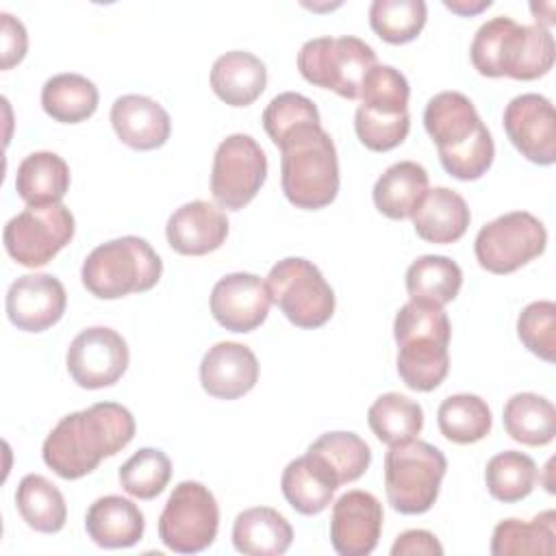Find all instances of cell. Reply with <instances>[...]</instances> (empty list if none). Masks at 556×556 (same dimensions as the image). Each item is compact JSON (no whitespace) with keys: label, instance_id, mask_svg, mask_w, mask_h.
Listing matches in <instances>:
<instances>
[{"label":"cell","instance_id":"d4e9b609","mask_svg":"<svg viewBox=\"0 0 556 556\" xmlns=\"http://www.w3.org/2000/svg\"><path fill=\"white\" fill-rule=\"evenodd\" d=\"M265 63L248 50L224 52L211 67V87L228 106H250L265 91Z\"/></svg>","mask_w":556,"mask_h":556},{"label":"cell","instance_id":"d6a6232c","mask_svg":"<svg viewBox=\"0 0 556 556\" xmlns=\"http://www.w3.org/2000/svg\"><path fill=\"white\" fill-rule=\"evenodd\" d=\"M15 504L28 528L54 534L63 530L67 521V506L63 493L48 478L39 473H26L15 491Z\"/></svg>","mask_w":556,"mask_h":556},{"label":"cell","instance_id":"3957f363","mask_svg":"<svg viewBox=\"0 0 556 556\" xmlns=\"http://www.w3.org/2000/svg\"><path fill=\"white\" fill-rule=\"evenodd\" d=\"M556 43L549 28L517 24L508 15L486 20L473 35L469 56L480 76L536 80L554 65Z\"/></svg>","mask_w":556,"mask_h":556},{"label":"cell","instance_id":"f35d334b","mask_svg":"<svg viewBox=\"0 0 556 556\" xmlns=\"http://www.w3.org/2000/svg\"><path fill=\"white\" fill-rule=\"evenodd\" d=\"M426 17L424 0H374L369 7L371 30L393 46L413 41L426 26Z\"/></svg>","mask_w":556,"mask_h":556},{"label":"cell","instance_id":"6da1fadb","mask_svg":"<svg viewBox=\"0 0 556 556\" xmlns=\"http://www.w3.org/2000/svg\"><path fill=\"white\" fill-rule=\"evenodd\" d=\"M135 437L132 413L117 402H98L59 419L43 441V463L63 480L91 473L102 458L124 450Z\"/></svg>","mask_w":556,"mask_h":556},{"label":"cell","instance_id":"74e56055","mask_svg":"<svg viewBox=\"0 0 556 556\" xmlns=\"http://www.w3.org/2000/svg\"><path fill=\"white\" fill-rule=\"evenodd\" d=\"M536 463L528 454L515 450L495 454L484 469V482L491 497L504 504H515L528 497L536 484Z\"/></svg>","mask_w":556,"mask_h":556},{"label":"cell","instance_id":"60d3db41","mask_svg":"<svg viewBox=\"0 0 556 556\" xmlns=\"http://www.w3.org/2000/svg\"><path fill=\"white\" fill-rule=\"evenodd\" d=\"M517 337L528 352L554 363L556 358V304L552 300L530 302L517 317Z\"/></svg>","mask_w":556,"mask_h":556},{"label":"cell","instance_id":"7a4b0ae2","mask_svg":"<svg viewBox=\"0 0 556 556\" xmlns=\"http://www.w3.org/2000/svg\"><path fill=\"white\" fill-rule=\"evenodd\" d=\"M424 128L437 146L443 169L458 180L482 178L495 156L491 130L460 91H441L424 109Z\"/></svg>","mask_w":556,"mask_h":556},{"label":"cell","instance_id":"5b68a950","mask_svg":"<svg viewBox=\"0 0 556 556\" xmlns=\"http://www.w3.org/2000/svg\"><path fill=\"white\" fill-rule=\"evenodd\" d=\"M285 198L304 211L328 206L339 193V159L332 137L319 124H304L278 143Z\"/></svg>","mask_w":556,"mask_h":556},{"label":"cell","instance_id":"ee69618b","mask_svg":"<svg viewBox=\"0 0 556 556\" xmlns=\"http://www.w3.org/2000/svg\"><path fill=\"white\" fill-rule=\"evenodd\" d=\"M441 556L443 545L428 530H406L395 536L391 545V556Z\"/></svg>","mask_w":556,"mask_h":556},{"label":"cell","instance_id":"cb8c5ba5","mask_svg":"<svg viewBox=\"0 0 556 556\" xmlns=\"http://www.w3.org/2000/svg\"><path fill=\"white\" fill-rule=\"evenodd\" d=\"M410 219L417 237L430 243L447 245L467 232L471 213L460 193L447 187H434L426 191Z\"/></svg>","mask_w":556,"mask_h":556},{"label":"cell","instance_id":"f1b7e54d","mask_svg":"<svg viewBox=\"0 0 556 556\" xmlns=\"http://www.w3.org/2000/svg\"><path fill=\"white\" fill-rule=\"evenodd\" d=\"M428 191V172L415 161L389 165L374 185V204L389 219H406Z\"/></svg>","mask_w":556,"mask_h":556},{"label":"cell","instance_id":"8fae6325","mask_svg":"<svg viewBox=\"0 0 556 556\" xmlns=\"http://www.w3.org/2000/svg\"><path fill=\"white\" fill-rule=\"evenodd\" d=\"M219 530L215 495L198 480H182L169 493L159 517V539L178 554H198L213 545Z\"/></svg>","mask_w":556,"mask_h":556},{"label":"cell","instance_id":"ac0fdd59","mask_svg":"<svg viewBox=\"0 0 556 556\" xmlns=\"http://www.w3.org/2000/svg\"><path fill=\"white\" fill-rule=\"evenodd\" d=\"M67 304L65 287L52 274H24L11 282L4 300L9 321L24 332H43L54 326Z\"/></svg>","mask_w":556,"mask_h":556},{"label":"cell","instance_id":"83f0119b","mask_svg":"<svg viewBox=\"0 0 556 556\" xmlns=\"http://www.w3.org/2000/svg\"><path fill=\"white\" fill-rule=\"evenodd\" d=\"M280 489L293 510L300 515H319L330 506L339 484L328 469L306 452L285 467Z\"/></svg>","mask_w":556,"mask_h":556},{"label":"cell","instance_id":"4dcf8cb0","mask_svg":"<svg viewBox=\"0 0 556 556\" xmlns=\"http://www.w3.org/2000/svg\"><path fill=\"white\" fill-rule=\"evenodd\" d=\"M504 428L517 443L539 447L552 443L556 434V408L536 393H515L504 404Z\"/></svg>","mask_w":556,"mask_h":556},{"label":"cell","instance_id":"e0dca14e","mask_svg":"<svg viewBox=\"0 0 556 556\" xmlns=\"http://www.w3.org/2000/svg\"><path fill=\"white\" fill-rule=\"evenodd\" d=\"M382 504L376 495L352 489L332 504L330 543L341 556H367L382 532Z\"/></svg>","mask_w":556,"mask_h":556},{"label":"cell","instance_id":"4316f807","mask_svg":"<svg viewBox=\"0 0 556 556\" xmlns=\"http://www.w3.org/2000/svg\"><path fill=\"white\" fill-rule=\"evenodd\" d=\"M70 189V165L50 150L30 152L15 174V191L28 206L61 204Z\"/></svg>","mask_w":556,"mask_h":556},{"label":"cell","instance_id":"52a82bcc","mask_svg":"<svg viewBox=\"0 0 556 556\" xmlns=\"http://www.w3.org/2000/svg\"><path fill=\"white\" fill-rule=\"evenodd\" d=\"M408 96V80L393 65L376 63L367 72L354 113L356 137L367 150L387 152L406 139L410 130Z\"/></svg>","mask_w":556,"mask_h":556},{"label":"cell","instance_id":"277c9868","mask_svg":"<svg viewBox=\"0 0 556 556\" xmlns=\"http://www.w3.org/2000/svg\"><path fill=\"white\" fill-rule=\"evenodd\" d=\"M393 337L397 341V374L402 382L428 393L437 389L450 371V337L452 326L443 306L408 300L393 319Z\"/></svg>","mask_w":556,"mask_h":556},{"label":"cell","instance_id":"9c48e42d","mask_svg":"<svg viewBox=\"0 0 556 556\" xmlns=\"http://www.w3.org/2000/svg\"><path fill=\"white\" fill-rule=\"evenodd\" d=\"M374 65V48L352 35L315 37L298 52V70L306 83L348 100H358L363 80Z\"/></svg>","mask_w":556,"mask_h":556},{"label":"cell","instance_id":"2e32d148","mask_svg":"<svg viewBox=\"0 0 556 556\" xmlns=\"http://www.w3.org/2000/svg\"><path fill=\"white\" fill-rule=\"evenodd\" d=\"M510 143L536 165L556 161V113L541 93L515 96L502 115Z\"/></svg>","mask_w":556,"mask_h":556},{"label":"cell","instance_id":"ffe728a7","mask_svg":"<svg viewBox=\"0 0 556 556\" xmlns=\"http://www.w3.org/2000/svg\"><path fill=\"white\" fill-rule=\"evenodd\" d=\"M258 361L254 352L237 341H219L206 350L200 363L202 389L217 400H237L254 389Z\"/></svg>","mask_w":556,"mask_h":556},{"label":"cell","instance_id":"44dd1931","mask_svg":"<svg viewBox=\"0 0 556 556\" xmlns=\"http://www.w3.org/2000/svg\"><path fill=\"white\" fill-rule=\"evenodd\" d=\"M228 217L219 206L206 200H193L169 215L165 237L178 254L204 256L222 248L228 237Z\"/></svg>","mask_w":556,"mask_h":556},{"label":"cell","instance_id":"7bdbcfd3","mask_svg":"<svg viewBox=\"0 0 556 556\" xmlns=\"http://www.w3.org/2000/svg\"><path fill=\"white\" fill-rule=\"evenodd\" d=\"M2 70H11L26 56L28 35L24 24L11 13L2 11Z\"/></svg>","mask_w":556,"mask_h":556},{"label":"cell","instance_id":"1f68e13d","mask_svg":"<svg viewBox=\"0 0 556 556\" xmlns=\"http://www.w3.org/2000/svg\"><path fill=\"white\" fill-rule=\"evenodd\" d=\"M463 285V269L456 261L441 254H424L406 269V291L410 300L445 306Z\"/></svg>","mask_w":556,"mask_h":556},{"label":"cell","instance_id":"7402d4cb","mask_svg":"<svg viewBox=\"0 0 556 556\" xmlns=\"http://www.w3.org/2000/svg\"><path fill=\"white\" fill-rule=\"evenodd\" d=\"M111 124L122 143L141 152L161 148L172 132L169 113L156 100L139 93H126L113 102Z\"/></svg>","mask_w":556,"mask_h":556},{"label":"cell","instance_id":"8992f818","mask_svg":"<svg viewBox=\"0 0 556 556\" xmlns=\"http://www.w3.org/2000/svg\"><path fill=\"white\" fill-rule=\"evenodd\" d=\"M161 256L143 237L135 235L100 243L87 254L80 267L85 289L100 300L150 291L161 280Z\"/></svg>","mask_w":556,"mask_h":556},{"label":"cell","instance_id":"d6986e66","mask_svg":"<svg viewBox=\"0 0 556 556\" xmlns=\"http://www.w3.org/2000/svg\"><path fill=\"white\" fill-rule=\"evenodd\" d=\"M267 285L256 274L235 271L219 278L211 291V315L230 332H252L269 313Z\"/></svg>","mask_w":556,"mask_h":556},{"label":"cell","instance_id":"30bf717a","mask_svg":"<svg viewBox=\"0 0 556 556\" xmlns=\"http://www.w3.org/2000/svg\"><path fill=\"white\" fill-rule=\"evenodd\" d=\"M271 302L298 328H319L334 313V291L317 265L302 256L278 261L267 274Z\"/></svg>","mask_w":556,"mask_h":556},{"label":"cell","instance_id":"9a60e30c","mask_svg":"<svg viewBox=\"0 0 556 556\" xmlns=\"http://www.w3.org/2000/svg\"><path fill=\"white\" fill-rule=\"evenodd\" d=\"M130 352L126 339L109 326L80 330L67 348L65 365L72 380L83 389L115 384L128 369Z\"/></svg>","mask_w":556,"mask_h":556},{"label":"cell","instance_id":"ab89813d","mask_svg":"<svg viewBox=\"0 0 556 556\" xmlns=\"http://www.w3.org/2000/svg\"><path fill=\"white\" fill-rule=\"evenodd\" d=\"M122 489L137 500H154L172 478V460L163 450L141 447L119 467Z\"/></svg>","mask_w":556,"mask_h":556},{"label":"cell","instance_id":"7c38bea8","mask_svg":"<svg viewBox=\"0 0 556 556\" xmlns=\"http://www.w3.org/2000/svg\"><path fill=\"white\" fill-rule=\"evenodd\" d=\"M547 230L528 211L504 213L484 224L473 241L478 265L491 274H513L545 252Z\"/></svg>","mask_w":556,"mask_h":556},{"label":"cell","instance_id":"836d02e7","mask_svg":"<svg viewBox=\"0 0 556 556\" xmlns=\"http://www.w3.org/2000/svg\"><path fill=\"white\" fill-rule=\"evenodd\" d=\"M556 513L545 510L532 521L504 519L495 526L491 536L493 556H523V554H545L556 552Z\"/></svg>","mask_w":556,"mask_h":556},{"label":"cell","instance_id":"4fadbf2b","mask_svg":"<svg viewBox=\"0 0 556 556\" xmlns=\"http://www.w3.org/2000/svg\"><path fill=\"white\" fill-rule=\"evenodd\" d=\"M74 230L76 222L65 204L26 206L7 222L2 241L17 265L41 267L72 241Z\"/></svg>","mask_w":556,"mask_h":556},{"label":"cell","instance_id":"ba28073f","mask_svg":"<svg viewBox=\"0 0 556 556\" xmlns=\"http://www.w3.org/2000/svg\"><path fill=\"white\" fill-rule=\"evenodd\" d=\"M447 471L445 454L426 441H408L384 454V491L393 510L402 515L428 513Z\"/></svg>","mask_w":556,"mask_h":556},{"label":"cell","instance_id":"f546056e","mask_svg":"<svg viewBox=\"0 0 556 556\" xmlns=\"http://www.w3.org/2000/svg\"><path fill=\"white\" fill-rule=\"evenodd\" d=\"M98 87L83 74L65 72L50 76L41 87L43 111L61 124H78L89 119L98 109Z\"/></svg>","mask_w":556,"mask_h":556},{"label":"cell","instance_id":"8d00e7d4","mask_svg":"<svg viewBox=\"0 0 556 556\" xmlns=\"http://www.w3.org/2000/svg\"><path fill=\"white\" fill-rule=\"evenodd\" d=\"M437 424L441 434L458 445L482 441L493 426L489 404L473 393L447 395L437 410Z\"/></svg>","mask_w":556,"mask_h":556},{"label":"cell","instance_id":"484cf974","mask_svg":"<svg viewBox=\"0 0 556 556\" xmlns=\"http://www.w3.org/2000/svg\"><path fill=\"white\" fill-rule=\"evenodd\" d=\"M293 541V528L276 508L254 506L235 517L232 545L248 556H280Z\"/></svg>","mask_w":556,"mask_h":556},{"label":"cell","instance_id":"d590c367","mask_svg":"<svg viewBox=\"0 0 556 556\" xmlns=\"http://www.w3.org/2000/svg\"><path fill=\"white\" fill-rule=\"evenodd\" d=\"M306 452L328 469L339 486L358 480L371 463L369 445L358 434L348 430L321 434L308 445Z\"/></svg>","mask_w":556,"mask_h":556},{"label":"cell","instance_id":"e575fe53","mask_svg":"<svg viewBox=\"0 0 556 556\" xmlns=\"http://www.w3.org/2000/svg\"><path fill=\"white\" fill-rule=\"evenodd\" d=\"M367 424L380 443L393 447L417 439L424 428V410L415 400L389 391L369 406Z\"/></svg>","mask_w":556,"mask_h":556},{"label":"cell","instance_id":"5bb4252c","mask_svg":"<svg viewBox=\"0 0 556 556\" xmlns=\"http://www.w3.org/2000/svg\"><path fill=\"white\" fill-rule=\"evenodd\" d=\"M267 178V156L250 135H228L215 150L211 193L222 208L239 211L254 200Z\"/></svg>","mask_w":556,"mask_h":556},{"label":"cell","instance_id":"603a6c76","mask_svg":"<svg viewBox=\"0 0 556 556\" xmlns=\"http://www.w3.org/2000/svg\"><path fill=\"white\" fill-rule=\"evenodd\" d=\"M85 530L98 547H132L143 536L146 519L135 502L122 495H104L87 508Z\"/></svg>","mask_w":556,"mask_h":556},{"label":"cell","instance_id":"f6af8a7d","mask_svg":"<svg viewBox=\"0 0 556 556\" xmlns=\"http://www.w3.org/2000/svg\"><path fill=\"white\" fill-rule=\"evenodd\" d=\"M443 4L458 15H476L489 9L493 2L491 0H443Z\"/></svg>","mask_w":556,"mask_h":556},{"label":"cell","instance_id":"b9f144b4","mask_svg":"<svg viewBox=\"0 0 556 556\" xmlns=\"http://www.w3.org/2000/svg\"><path fill=\"white\" fill-rule=\"evenodd\" d=\"M319 122H321L319 111L313 104V100L295 91L278 93L276 98H271V102L263 111V128L276 146L291 130L304 124H319Z\"/></svg>","mask_w":556,"mask_h":556}]
</instances>
